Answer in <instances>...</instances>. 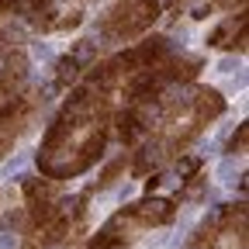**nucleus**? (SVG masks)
I'll list each match as a JSON object with an SVG mask.
<instances>
[{"label": "nucleus", "mask_w": 249, "mask_h": 249, "mask_svg": "<svg viewBox=\"0 0 249 249\" xmlns=\"http://www.w3.org/2000/svg\"><path fill=\"white\" fill-rule=\"evenodd\" d=\"M111 139V93L97 87H76L62 111L45 128L38 149V170L49 180H70L87 173L104 156Z\"/></svg>", "instance_id": "nucleus-1"}, {"label": "nucleus", "mask_w": 249, "mask_h": 249, "mask_svg": "<svg viewBox=\"0 0 249 249\" xmlns=\"http://www.w3.org/2000/svg\"><path fill=\"white\" fill-rule=\"evenodd\" d=\"M225 97L214 87H187L177 97H163L152 104V121L145 132V145L135 152L132 170L142 177L156 166H163L170 156L183 152L214 118H222Z\"/></svg>", "instance_id": "nucleus-2"}, {"label": "nucleus", "mask_w": 249, "mask_h": 249, "mask_svg": "<svg viewBox=\"0 0 249 249\" xmlns=\"http://www.w3.org/2000/svg\"><path fill=\"white\" fill-rule=\"evenodd\" d=\"M156 18H160V0H118L104 11L97 31L107 42H132L152 28Z\"/></svg>", "instance_id": "nucleus-3"}, {"label": "nucleus", "mask_w": 249, "mask_h": 249, "mask_svg": "<svg viewBox=\"0 0 249 249\" xmlns=\"http://www.w3.org/2000/svg\"><path fill=\"white\" fill-rule=\"evenodd\" d=\"M38 107H42L38 93H18V97L0 104V160H4V156L18 145V139L31 128Z\"/></svg>", "instance_id": "nucleus-4"}, {"label": "nucleus", "mask_w": 249, "mask_h": 249, "mask_svg": "<svg viewBox=\"0 0 249 249\" xmlns=\"http://www.w3.org/2000/svg\"><path fill=\"white\" fill-rule=\"evenodd\" d=\"M21 191H24V201H28V218H31V225L42 229L49 225L52 218L66 208V201H62V191H59V183L55 180H42V177H28L21 183Z\"/></svg>", "instance_id": "nucleus-5"}, {"label": "nucleus", "mask_w": 249, "mask_h": 249, "mask_svg": "<svg viewBox=\"0 0 249 249\" xmlns=\"http://www.w3.org/2000/svg\"><path fill=\"white\" fill-rule=\"evenodd\" d=\"M24 83H28V55L21 49L4 52V62H0V104L18 97Z\"/></svg>", "instance_id": "nucleus-6"}, {"label": "nucleus", "mask_w": 249, "mask_h": 249, "mask_svg": "<svg viewBox=\"0 0 249 249\" xmlns=\"http://www.w3.org/2000/svg\"><path fill=\"white\" fill-rule=\"evenodd\" d=\"M149 121H152V104H128L118 114V139L121 145H135L145 139L149 132Z\"/></svg>", "instance_id": "nucleus-7"}, {"label": "nucleus", "mask_w": 249, "mask_h": 249, "mask_svg": "<svg viewBox=\"0 0 249 249\" xmlns=\"http://www.w3.org/2000/svg\"><path fill=\"white\" fill-rule=\"evenodd\" d=\"M90 55H93V38H83L70 55H62V59L55 62V80H52V83H55L59 90H66V87L83 73V70H90V66H87Z\"/></svg>", "instance_id": "nucleus-8"}, {"label": "nucleus", "mask_w": 249, "mask_h": 249, "mask_svg": "<svg viewBox=\"0 0 249 249\" xmlns=\"http://www.w3.org/2000/svg\"><path fill=\"white\" fill-rule=\"evenodd\" d=\"M208 45L211 49H239V52H246V11L229 14L218 28H211Z\"/></svg>", "instance_id": "nucleus-9"}, {"label": "nucleus", "mask_w": 249, "mask_h": 249, "mask_svg": "<svg viewBox=\"0 0 249 249\" xmlns=\"http://www.w3.org/2000/svg\"><path fill=\"white\" fill-rule=\"evenodd\" d=\"M83 24V11L80 7H52L42 21H38V28L42 31H73V28H80Z\"/></svg>", "instance_id": "nucleus-10"}, {"label": "nucleus", "mask_w": 249, "mask_h": 249, "mask_svg": "<svg viewBox=\"0 0 249 249\" xmlns=\"http://www.w3.org/2000/svg\"><path fill=\"white\" fill-rule=\"evenodd\" d=\"M246 139H249V124H239L235 135L229 139V152H232V156H235V152H246Z\"/></svg>", "instance_id": "nucleus-11"}, {"label": "nucleus", "mask_w": 249, "mask_h": 249, "mask_svg": "<svg viewBox=\"0 0 249 249\" xmlns=\"http://www.w3.org/2000/svg\"><path fill=\"white\" fill-rule=\"evenodd\" d=\"M124 166H128V163H124V156H121V160H118V163H111V166L104 170V177H101V183H97V191H101V187H111V183H114V177H118V173H121Z\"/></svg>", "instance_id": "nucleus-12"}, {"label": "nucleus", "mask_w": 249, "mask_h": 249, "mask_svg": "<svg viewBox=\"0 0 249 249\" xmlns=\"http://www.w3.org/2000/svg\"><path fill=\"white\" fill-rule=\"evenodd\" d=\"M204 4H208V7H222V11H235V7L242 11L246 0H204Z\"/></svg>", "instance_id": "nucleus-13"}, {"label": "nucleus", "mask_w": 249, "mask_h": 249, "mask_svg": "<svg viewBox=\"0 0 249 249\" xmlns=\"http://www.w3.org/2000/svg\"><path fill=\"white\" fill-rule=\"evenodd\" d=\"M170 7H180V0H170Z\"/></svg>", "instance_id": "nucleus-14"}]
</instances>
